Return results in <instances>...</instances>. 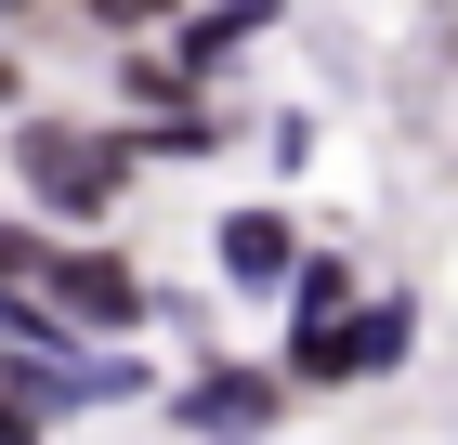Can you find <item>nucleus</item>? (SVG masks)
<instances>
[{
  "label": "nucleus",
  "mask_w": 458,
  "mask_h": 445,
  "mask_svg": "<svg viewBox=\"0 0 458 445\" xmlns=\"http://www.w3.org/2000/svg\"><path fill=\"white\" fill-rule=\"evenodd\" d=\"M341 302H353V262H341V249H301V275L276 288L288 328H341Z\"/></svg>",
  "instance_id": "0eeeda50"
},
{
  "label": "nucleus",
  "mask_w": 458,
  "mask_h": 445,
  "mask_svg": "<svg viewBox=\"0 0 458 445\" xmlns=\"http://www.w3.org/2000/svg\"><path fill=\"white\" fill-rule=\"evenodd\" d=\"M301 223H288V210H223L210 223V262H223V288H236V302H276L288 275H301Z\"/></svg>",
  "instance_id": "423d86ee"
},
{
  "label": "nucleus",
  "mask_w": 458,
  "mask_h": 445,
  "mask_svg": "<svg viewBox=\"0 0 458 445\" xmlns=\"http://www.w3.org/2000/svg\"><path fill=\"white\" fill-rule=\"evenodd\" d=\"M39 302L66 314L79 341H131L144 314H157V288H144L118 249H39Z\"/></svg>",
  "instance_id": "39448f33"
},
{
  "label": "nucleus",
  "mask_w": 458,
  "mask_h": 445,
  "mask_svg": "<svg viewBox=\"0 0 458 445\" xmlns=\"http://www.w3.org/2000/svg\"><path fill=\"white\" fill-rule=\"evenodd\" d=\"M420 354V302L406 288H353L341 302V328H288V393H341V380H393Z\"/></svg>",
  "instance_id": "f03ea898"
},
{
  "label": "nucleus",
  "mask_w": 458,
  "mask_h": 445,
  "mask_svg": "<svg viewBox=\"0 0 458 445\" xmlns=\"http://www.w3.org/2000/svg\"><path fill=\"white\" fill-rule=\"evenodd\" d=\"M262 158H276V171H301V158H315V118H301V105H276V118H262Z\"/></svg>",
  "instance_id": "9d476101"
},
{
  "label": "nucleus",
  "mask_w": 458,
  "mask_h": 445,
  "mask_svg": "<svg viewBox=\"0 0 458 445\" xmlns=\"http://www.w3.org/2000/svg\"><path fill=\"white\" fill-rule=\"evenodd\" d=\"M131 158H223V118H197V105H171V118H144Z\"/></svg>",
  "instance_id": "6e6552de"
},
{
  "label": "nucleus",
  "mask_w": 458,
  "mask_h": 445,
  "mask_svg": "<svg viewBox=\"0 0 458 445\" xmlns=\"http://www.w3.org/2000/svg\"><path fill=\"white\" fill-rule=\"evenodd\" d=\"M0 393L27 419H79V406H131L144 367L118 341H0Z\"/></svg>",
  "instance_id": "7ed1b4c3"
},
{
  "label": "nucleus",
  "mask_w": 458,
  "mask_h": 445,
  "mask_svg": "<svg viewBox=\"0 0 458 445\" xmlns=\"http://www.w3.org/2000/svg\"><path fill=\"white\" fill-rule=\"evenodd\" d=\"M13 184L53 223H106L131 197V132H106V118H13Z\"/></svg>",
  "instance_id": "f257e3e1"
},
{
  "label": "nucleus",
  "mask_w": 458,
  "mask_h": 445,
  "mask_svg": "<svg viewBox=\"0 0 458 445\" xmlns=\"http://www.w3.org/2000/svg\"><path fill=\"white\" fill-rule=\"evenodd\" d=\"M39 432H53V419H27L13 393H0V445H39Z\"/></svg>",
  "instance_id": "9b49d317"
},
{
  "label": "nucleus",
  "mask_w": 458,
  "mask_h": 445,
  "mask_svg": "<svg viewBox=\"0 0 458 445\" xmlns=\"http://www.w3.org/2000/svg\"><path fill=\"white\" fill-rule=\"evenodd\" d=\"M0 13H27V0H0Z\"/></svg>",
  "instance_id": "f8f14e48"
},
{
  "label": "nucleus",
  "mask_w": 458,
  "mask_h": 445,
  "mask_svg": "<svg viewBox=\"0 0 458 445\" xmlns=\"http://www.w3.org/2000/svg\"><path fill=\"white\" fill-rule=\"evenodd\" d=\"M171 432L183 445H262V432H288V367H197L171 393Z\"/></svg>",
  "instance_id": "20e7f679"
},
{
  "label": "nucleus",
  "mask_w": 458,
  "mask_h": 445,
  "mask_svg": "<svg viewBox=\"0 0 458 445\" xmlns=\"http://www.w3.org/2000/svg\"><path fill=\"white\" fill-rule=\"evenodd\" d=\"M79 13H92V27H106V39H144V27H171L183 0H79Z\"/></svg>",
  "instance_id": "1a4fd4ad"
}]
</instances>
